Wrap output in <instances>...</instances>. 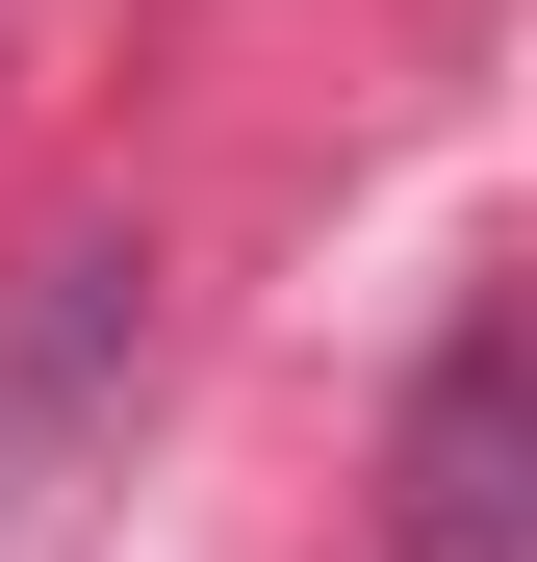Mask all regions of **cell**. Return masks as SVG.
<instances>
[{
  "instance_id": "cell-1",
  "label": "cell",
  "mask_w": 537,
  "mask_h": 562,
  "mask_svg": "<svg viewBox=\"0 0 537 562\" xmlns=\"http://www.w3.org/2000/svg\"><path fill=\"white\" fill-rule=\"evenodd\" d=\"M512 307H461V333H435L410 358V435H384V537L410 562H512Z\"/></svg>"
}]
</instances>
